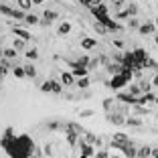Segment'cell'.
<instances>
[{
	"mask_svg": "<svg viewBox=\"0 0 158 158\" xmlns=\"http://www.w3.org/2000/svg\"><path fill=\"white\" fill-rule=\"evenodd\" d=\"M14 37H19V39H23V41H31V33L28 31H24V28H20V27H14Z\"/></svg>",
	"mask_w": 158,
	"mask_h": 158,
	"instance_id": "11",
	"label": "cell"
},
{
	"mask_svg": "<svg viewBox=\"0 0 158 158\" xmlns=\"http://www.w3.org/2000/svg\"><path fill=\"white\" fill-rule=\"evenodd\" d=\"M65 130H71V132H75V134H79V136H81V134H85V130H83V128H81V126L77 124V122H69Z\"/></svg>",
	"mask_w": 158,
	"mask_h": 158,
	"instance_id": "12",
	"label": "cell"
},
{
	"mask_svg": "<svg viewBox=\"0 0 158 158\" xmlns=\"http://www.w3.org/2000/svg\"><path fill=\"white\" fill-rule=\"evenodd\" d=\"M43 19H45V23H53L55 19H59V14L53 12V10H45L43 12Z\"/></svg>",
	"mask_w": 158,
	"mask_h": 158,
	"instance_id": "17",
	"label": "cell"
},
{
	"mask_svg": "<svg viewBox=\"0 0 158 158\" xmlns=\"http://www.w3.org/2000/svg\"><path fill=\"white\" fill-rule=\"evenodd\" d=\"M79 158H89V156H85V154H79Z\"/></svg>",
	"mask_w": 158,
	"mask_h": 158,
	"instance_id": "43",
	"label": "cell"
},
{
	"mask_svg": "<svg viewBox=\"0 0 158 158\" xmlns=\"http://www.w3.org/2000/svg\"><path fill=\"white\" fill-rule=\"evenodd\" d=\"M114 45L120 47V49H124V43H122V41H114Z\"/></svg>",
	"mask_w": 158,
	"mask_h": 158,
	"instance_id": "40",
	"label": "cell"
},
{
	"mask_svg": "<svg viewBox=\"0 0 158 158\" xmlns=\"http://www.w3.org/2000/svg\"><path fill=\"white\" fill-rule=\"evenodd\" d=\"M130 83L128 79L124 77L122 73H116V75H112V79L107 81V87H112V89H116V91H120L122 87H126V85Z\"/></svg>",
	"mask_w": 158,
	"mask_h": 158,
	"instance_id": "1",
	"label": "cell"
},
{
	"mask_svg": "<svg viewBox=\"0 0 158 158\" xmlns=\"http://www.w3.org/2000/svg\"><path fill=\"white\" fill-rule=\"evenodd\" d=\"M95 45H98V41H95V39H89V37H85V39H81V47H83V49H95Z\"/></svg>",
	"mask_w": 158,
	"mask_h": 158,
	"instance_id": "13",
	"label": "cell"
},
{
	"mask_svg": "<svg viewBox=\"0 0 158 158\" xmlns=\"http://www.w3.org/2000/svg\"><path fill=\"white\" fill-rule=\"evenodd\" d=\"M152 87H158V73L154 75V79H152Z\"/></svg>",
	"mask_w": 158,
	"mask_h": 158,
	"instance_id": "37",
	"label": "cell"
},
{
	"mask_svg": "<svg viewBox=\"0 0 158 158\" xmlns=\"http://www.w3.org/2000/svg\"><path fill=\"white\" fill-rule=\"evenodd\" d=\"M140 35H154L156 33V27H154V23H142L138 27Z\"/></svg>",
	"mask_w": 158,
	"mask_h": 158,
	"instance_id": "8",
	"label": "cell"
},
{
	"mask_svg": "<svg viewBox=\"0 0 158 158\" xmlns=\"http://www.w3.org/2000/svg\"><path fill=\"white\" fill-rule=\"evenodd\" d=\"M126 126H130V128H140V126H142V120H140V118H126Z\"/></svg>",
	"mask_w": 158,
	"mask_h": 158,
	"instance_id": "20",
	"label": "cell"
},
{
	"mask_svg": "<svg viewBox=\"0 0 158 158\" xmlns=\"http://www.w3.org/2000/svg\"><path fill=\"white\" fill-rule=\"evenodd\" d=\"M116 102L126 103V106H134V103H138V98H136V95H132L130 91H118Z\"/></svg>",
	"mask_w": 158,
	"mask_h": 158,
	"instance_id": "2",
	"label": "cell"
},
{
	"mask_svg": "<svg viewBox=\"0 0 158 158\" xmlns=\"http://www.w3.org/2000/svg\"><path fill=\"white\" fill-rule=\"evenodd\" d=\"M45 154H47V156H51V154H53L51 152V146H45Z\"/></svg>",
	"mask_w": 158,
	"mask_h": 158,
	"instance_id": "39",
	"label": "cell"
},
{
	"mask_svg": "<svg viewBox=\"0 0 158 158\" xmlns=\"http://www.w3.org/2000/svg\"><path fill=\"white\" fill-rule=\"evenodd\" d=\"M24 23H27V24H37L39 23V16H37V14H33V12H28V14H24Z\"/></svg>",
	"mask_w": 158,
	"mask_h": 158,
	"instance_id": "21",
	"label": "cell"
},
{
	"mask_svg": "<svg viewBox=\"0 0 158 158\" xmlns=\"http://www.w3.org/2000/svg\"><path fill=\"white\" fill-rule=\"evenodd\" d=\"M65 134H67V142H69L71 146H75V144H77L79 134H75V132H71V130H65Z\"/></svg>",
	"mask_w": 158,
	"mask_h": 158,
	"instance_id": "18",
	"label": "cell"
},
{
	"mask_svg": "<svg viewBox=\"0 0 158 158\" xmlns=\"http://www.w3.org/2000/svg\"><path fill=\"white\" fill-rule=\"evenodd\" d=\"M79 4H83V6L89 8V6H91V0H79Z\"/></svg>",
	"mask_w": 158,
	"mask_h": 158,
	"instance_id": "36",
	"label": "cell"
},
{
	"mask_svg": "<svg viewBox=\"0 0 158 158\" xmlns=\"http://www.w3.org/2000/svg\"><path fill=\"white\" fill-rule=\"evenodd\" d=\"M128 91H130L132 95H136V98H140V95H142V87H140V83H132V81H130Z\"/></svg>",
	"mask_w": 158,
	"mask_h": 158,
	"instance_id": "14",
	"label": "cell"
},
{
	"mask_svg": "<svg viewBox=\"0 0 158 158\" xmlns=\"http://www.w3.org/2000/svg\"><path fill=\"white\" fill-rule=\"evenodd\" d=\"M12 73H14V77H19V79L27 77V75H24V67H14V69H12Z\"/></svg>",
	"mask_w": 158,
	"mask_h": 158,
	"instance_id": "29",
	"label": "cell"
},
{
	"mask_svg": "<svg viewBox=\"0 0 158 158\" xmlns=\"http://www.w3.org/2000/svg\"><path fill=\"white\" fill-rule=\"evenodd\" d=\"M79 150H81V154H85V156H89V158L95 154V146L89 144V142H85V140H83V142H79Z\"/></svg>",
	"mask_w": 158,
	"mask_h": 158,
	"instance_id": "7",
	"label": "cell"
},
{
	"mask_svg": "<svg viewBox=\"0 0 158 158\" xmlns=\"http://www.w3.org/2000/svg\"><path fill=\"white\" fill-rule=\"evenodd\" d=\"M112 142L114 144H128L130 138H128V134H124V132H116V134H112Z\"/></svg>",
	"mask_w": 158,
	"mask_h": 158,
	"instance_id": "9",
	"label": "cell"
},
{
	"mask_svg": "<svg viewBox=\"0 0 158 158\" xmlns=\"http://www.w3.org/2000/svg\"><path fill=\"white\" fill-rule=\"evenodd\" d=\"M79 116H81V118H89V116H93V112H91V110H85V112H81Z\"/></svg>",
	"mask_w": 158,
	"mask_h": 158,
	"instance_id": "35",
	"label": "cell"
},
{
	"mask_svg": "<svg viewBox=\"0 0 158 158\" xmlns=\"http://www.w3.org/2000/svg\"><path fill=\"white\" fill-rule=\"evenodd\" d=\"M112 103H114V99H112V98L106 99V102H103V107H106V110H110V107H112Z\"/></svg>",
	"mask_w": 158,
	"mask_h": 158,
	"instance_id": "34",
	"label": "cell"
},
{
	"mask_svg": "<svg viewBox=\"0 0 158 158\" xmlns=\"http://www.w3.org/2000/svg\"><path fill=\"white\" fill-rule=\"evenodd\" d=\"M57 33H59V35H69L71 33V24L69 23H61L59 28H57Z\"/></svg>",
	"mask_w": 158,
	"mask_h": 158,
	"instance_id": "22",
	"label": "cell"
},
{
	"mask_svg": "<svg viewBox=\"0 0 158 158\" xmlns=\"http://www.w3.org/2000/svg\"><path fill=\"white\" fill-rule=\"evenodd\" d=\"M103 0H91V6H98V4H102Z\"/></svg>",
	"mask_w": 158,
	"mask_h": 158,
	"instance_id": "41",
	"label": "cell"
},
{
	"mask_svg": "<svg viewBox=\"0 0 158 158\" xmlns=\"http://www.w3.org/2000/svg\"><path fill=\"white\" fill-rule=\"evenodd\" d=\"M24 75L27 77H37V69H35V65H24Z\"/></svg>",
	"mask_w": 158,
	"mask_h": 158,
	"instance_id": "25",
	"label": "cell"
},
{
	"mask_svg": "<svg viewBox=\"0 0 158 158\" xmlns=\"http://www.w3.org/2000/svg\"><path fill=\"white\" fill-rule=\"evenodd\" d=\"M45 0H33V4H43Z\"/></svg>",
	"mask_w": 158,
	"mask_h": 158,
	"instance_id": "42",
	"label": "cell"
},
{
	"mask_svg": "<svg viewBox=\"0 0 158 158\" xmlns=\"http://www.w3.org/2000/svg\"><path fill=\"white\" fill-rule=\"evenodd\" d=\"M154 103H156V106H158V95H156V102H154Z\"/></svg>",
	"mask_w": 158,
	"mask_h": 158,
	"instance_id": "45",
	"label": "cell"
},
{
	"mask_svg": "<svg viewBox=\"0 0 158 158\" xmlns=\"http://www.w3.org/2000/svg\"><path fill=\"white\" fill-rule=\"evenodd\" d=\"M59 128H61L59 122H51V124H49V130H59Z\"/></svg>",
	"mask_w": 158,
	"mask_h": 158,
	"instance_id": "33",
	"label": "cell"
},
{
	"mask_svg": "<svg viewBox=\"0 0 158 158\" xmlns=\"http://www.w3.org/2000/svg\"><path fill=\"white\" fill-rule=\"evenodd\" d=\"M12 2H16V0H12Z\"/></svg>",
	"mask_w": 158,
	"mask_h": 158,
	"instance_id": "46",
	"label": "cell"
},
{
	"mask_svg": "<svg viewBox=\"0 0 158 158\" xmlns=\"http://www.w3.org/2000/svg\"><path fill=\"white\" fill-rule=\"evenodd\" d=\"M110 2H112L114 8H122V6L126 4V0H110Z\"/></svg>",
	"mask_w": 158,
	"mask_h": 158,
	"instance_id": "32",
	"label": "cell"
},
{
	"mask_svg": "<svg viewBox=\"0 0 158 158\" xmlns=\"http://www.w3.org/2000/svg\"><path fill=\"white\" fill-rule=\"evenodd\" d=\"M150 154H152V148H150V146H140L136 158H150Z\"/></svg>",
	"mask_w": 158,
	"mask_h": 158,
	"instance_id": "15",
	"label": "cell"
},
{
	"mask_svg": "<svg viewBox=\"0 0 158 158\" xmlns=\"http://www.w3.org/2000/svg\"><path fill=\"white\" fill-rule=\"evenodd\" d=\"M4 57H6V59H16V49H14V47L4 49Z\"/></svg>",
	"mask_w": 158,
	"mask_h": 158,
	"instance_id": "27",
	"label": "cell"
},
{
	"mask_svg": "<svg viewBox=\"0 0 158 158\" xmlns=\"http://www.w3.org/2000/svg\"><path fill=\"white\" fill-rule=\"evenodd\" d=\"M152 158H158V148H152V154H150Z\"/></svg>",
	"mask_w": 158,
	"mask_h": 158,
	"instance_id": "38",
	"label": "cell"
},
{
	"mask_svg": "<svg viewBox=\"0 0 158 158\" xmlns=\"http://www.w3.org/2000/svg\"><path fill=\"white\" fill-rule=\"evenodd\" d=\"M51 93H63V85H61V81H51Z\"/></svg>",
	"mask_w": 158,
	"mask_h": 158,
	"instance_id": "24",
	"label": "cell"
},
{
	"mask_svg": "<svg viewBox=\"0 0 158 158\" xmlns=\"http://www.w3.org/2000/svg\"><path fill=\"white\" fill-rule=\"evenodd\" d=\"M75 85H77L79 89H87L89 87V77L85 75V77H79L77 81H75Z\"/></svg>",
	"mask_w": 158,
	"mask_h": 158,
	"instance_id": "19",
	"label": "cell"
},
{
	"mask_svg": "<svg viewBox=\"0 0 158 158\" xmlns=\"http://www.w3.org/2000/svg\"><path fill=\"white\" fill-rule=\"evenodd\" d=\"M93 158H110V150H106V148H99L98 152L93 154Z\"/></svg>",
	"mask_w": 158,
	"mask_h": 158,
	"instance_id": "26",
	"label": "cell"
},
{
	"mask_svg": "<svg viewBox=\"0 0 158 158\" xmlns=\"http://www.w3.org/2000/svg\"><path fill=\"white\" fill-rule=\"evenodd\" d=\"M61 85H63V87L75 85V75L71 73V71H61Z\"/></svg>",
	"mask_w": 158,
	"mask_h": 158,
	"instance_id": "4",
	"label": "cell"
},
{
	"mask_svg": "<svg viewBox=\"0 0 158 158\" xmlns=\"http://www.w3.org/2000/svg\"><path fill=\"white\" fill-rule=\"evenodd\" d=\"M132 53H134V59L138 61V63H144V65H146V59H148L150 55H148V53L144 51V49H134Z\"/></svg>",
	"mask_w": 158,
	"mask_h": 158,
	"instance_id": "10",
	"label": "cell"
},
{
	"mask_svg": "<svg viewBox=\"0 0 158 158\" xmlns=\"http://www.w3.org/2000/svg\"><path fill=\"white\" fill-rule=\"evenodd\" d=\"M107 122H112L114 126H124L126 124V118L122 112H114V114H107Z\"/></svg>",
	"mask_w": 158,
	"mask_h": 158,
	"instance_id": "6",
	"label": "cell"
},
{
	"mask_svg": "<svg viewBox=\"0 0 158 158\" xmlns=\"http://www.w3.org/2000/svg\"><path fill=\"white\" fill-rule=\"evenodd\" d=\"M41 91L43 93H51V81H45V83L41 85Z\"/></svg>",
	"mask_w": 158,
	"mask_h": 158,
	"instance_id": "31",
	"label": "cell"
},
{
	"mask_svg": "<svg viewBox=\"0 0 158 158\" xmlns=\"http://www.w3.org/2000/svg\"><path fill=\"white\" fill-rule=\"evenodd\" d=\"M154 102H156V93H152V91H144L138 98L140 106H150V103H154Z\"/></svg>",
	"mask_w": 158,
	"mask_h": 158,
	"instance_id": "5",
	"label": "cell"
},
{
	"mask_svg": "<svg viewBox=\"0 0 158 158\" xmlns=\"http://www.w3.org/2000/svg\"><path fill=\"white\" fill-rule=\"evenodd\" d=\"M132 110H134V114H138V116H148V107L146 106H140V103H134V106H132Z\"/></svg>",
	"mask_w": 158,
	"mask_h": 158,
	"instance_id": "16",
	"label": "cell"
},
{
	"mask_svg": "<svg viewBox=\"0 0 158 158\" xmlns=\"http://www.w3.org/2000/svg\"><path fill=\"white\" fill-rule=\"evenodd\" d=\"M27 45V41H23V39H14V49L19 51V49H23V47Z\"/></svg>",
	"mask_w": 158,
	"mask_h": 158,
	"instance_id": "30",
	"label": "cell"
},
{
	"mask_svg": "<svg viewBox=\"0 0 158 158\" xmlns=\"http://www.w3.org/2000/svg\"><path fill=\"white\" fill-rule=\"evenodd\" d=\"M24 57H27L28 61H35V59L39 57V53H37V49H28V51L24 53Z\"/></svg>",
	"mask_w": 158,
	"mask_h": 158,
	"instance_id": "28",
	"label": "cell"
},
{
	"mask_svg": "<svg viewBox=\"0 0 158 158\" xmlns=\"http://www.w3.org/2000/svg\"><path fill=\"white\" fill-rule=\"evenodd\" d=\"M16 4H19L20 10H31V6H33V0H16Z\"/></svg>",
	"mask_w": 158,
	"mask_h": 158,
	"instance_id": "23",
	"label": "cell"
},
{
	"mask_svg": "<svg viewBox=\"0 0 158 158\" xmlns=\"http://www.w3.org/2000/svg\"><path fill=\"white\" fill-rule=\"evenodd\" d=\"M87 71H89V67H87V65H81L79 61L71 63V73L75 75V79H79V77H85V75H87Z\"/></svg>",
	"mask_w": 158,
	"mask_h": 158,
	"instance_id": "3",
	"label": "cell"
},
{
	"mask_svg": "<svg viewBox=\"0 0 158 158\" xmlns=\"http://www.w3.org/2000/svg\"><path fill=\"white\" fill-rule=\"evenodd\" d=\"M154 41H156V45H158V35H154Z\"/></svg>",
	"mask_w": 158,
	"mask_h": 158,
	"instance_id": "44",
	"label": "cell"
}]
</instances>
